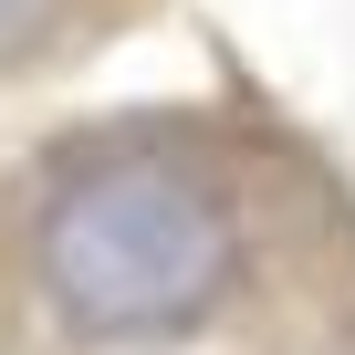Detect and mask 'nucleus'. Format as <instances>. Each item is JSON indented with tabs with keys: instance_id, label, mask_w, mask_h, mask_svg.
Masks as SVG:
<instances>
[{
	"instance_id": "nucleus-1",
	"label": "nucleus",
	"mask_w": 355,
	"mask_h": 355,
	"mask_svg": "<svg viewBox=\"0 0 355 355\" xmlns=\"http://www.w3.org/2000/svg\"><path fill=\"white\" fill-rule=\"evenodd\" d=\"M0 355H355V157L241 53L0 146Z\"/></svg>"
},
{
	"instance_id": "nucleus-2",
	"label": "nucleus",
	"mask_w": 355,
	"mask_h": 355,
	"mask_svg": "<svg viewBox=\"0 0 355 355\" xmlns=\"http://www.w3.org/2000/svg\"><path fill=\"white\" fill-rule=\"evenodd\" d=\"M178 0H0V105L94 73L115 42H136Z\"/></svg>"
}]
</instances>
